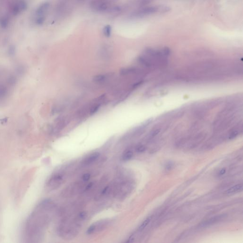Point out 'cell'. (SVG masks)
Returning <instances> with one entry per match:
<instances>
[{
  "instance_id": "6da1fadb",
  "label": "cell",
  "mask_w": 243,
  "mask_h": 243,
  "mask_svg": "<svg viewBox=\"0 0 243 243\" xmlns=\"http://www.w3.org/2000/svg\"><path fill=\"white\" fill-rule=\"evenodd\" d=\"M56 210L55 204L50 199H45L38 205L26 221L25 231L29 242H39L42 239Z\"/></svg>"
},
{
  "instance_id": "7a4b0ae2",
  "label": "cell",
  "mask_w": 243,
  "mask_h": 243,
  "mask_svg": "<svg viewBox=\"0 0 243 243\" xmlns=\"http://www.w3.org/2000/svg\"><path fill=\"white\" fill-rule=\"evenodd\" d=\"M86 217V212L82 211L75 216L65 217L58 226V234L65 240L75 238L79 233Z\"/></svg>"
},
{
  "instance_id": "3957f363",
  "label": "cell",
  "mask_w": 243,
  "mask_h": 243,
  "mask_svg": "<svg viewBox=\"0 0 243 243\" xmlns=\"http://www.w3.org/2000/svg\"><path fill=\"white\" fill-rule=\"evenodd\" d=\"M66 166L54 171L47 180L45 188L48 191H52L61 186L66 180L68 175V168Z\"/></svg>"
},
{
  "instance_id": "277c9868",
  "label": "cell",
  "mask_w": 243,
  "mask_h": 243,
  "mask_svg": "<svg viewBox=\"0 0 243 243\" xmlns=\"http://www.w3.org/2000/svg\"><path fill=\"white\" fill-rule=\"evenodd\" d=\"M132 181L129 180H122L118 183L112 184V195L120 201H123L128 196L134 189Z\"/></svg>"
},
{
  "instance_id": "5b68a950",
  "label": "cell",
  "mask_w": 243,
  "mask_h": 243,
  "mask_svg": "<svg viewBox=\"0 0 243 243\" xmlns=\"http://www.w3.org/2000/svg\"><path fill=\"white\" fill-rule=\"evenodd\" d=\"M90 5L93 10L98 13L112 11L116 8L113 6L112 0H92Z\"/></svg>"
},
{
  "instance_id": "8992f818",
  "label": "cell",
  "mask_w": 243,
  "mask_h": 243,
  "mask_svg": "<svg viewBox=\"0 0 243 243\" xmlns=\"http://www.w3.org/2000/svg\"><path fill=\"white\" fill-rule=\"evenodd\" d=\"M85 181H77L71 183L66 187L61 192V196L64 198H70L77 195L79 193L84 192L86 184Z\"/></svg>"
},
{
  "instance_id": "52a82bcc",
  "label": "cell",
  "mask_w": 243,
  "mask_h": 243,
  "mask_svg": "<svg viewBox=\"0 0 243 243\" xmlns=\"http://www.w3.org/2000/svg\"><path fill=\"white\" fill-rule=\"evenodd\" d=\"M111 222L112 220L108 219L98 220L89 226L86 231V233L88 235H92L100 232L110 225Z\"/></svg>"
},
{
  "instance_id": "ba28073f",
  "label": "cell",
  "mask_w": 243,
  "mask_h": 243,
  "mask_svg": "<svg viewBox=\"0 0 243 243\" xmlns=\"http://www.w3.org/2000/svg\"><path fill=\"white\" fill-rule=\"evenodd\" d=\"M163 8L157 6L144 7H141L140 9L134 12L132 14V17L134 18H141L146 16L150 15L158 12H164Z\"/></svg>"
},
{
  "instance_id": "9c48e42d",
  "label": "cell",
  "mask_w": 243,
  "mask_h": 243,
  "mask_svg": "<svg viewBox=\"0 0 243 243\" xmlns=\"http://www.w3.org/2000/svg\"><path fill=\"white\" fill-rule=\"evenodd\" d=\"M27 7V4L25 0H19L14 3L12 8V13L16 16L24 11Z\"/></svg>"
},
{
  "instance_id": "30bf717a",
  "label": "cell",
  "mask_w": 243,
  "mask_h": 243,
  "mask_svg": "<svg viewBox=\"0 0 243 243\" xmlns=\"http://www.w3.org/2000/svg\"><path fill=\"white\" fill-rule=\"evenodd\" d=\"M99 156L100 153L98 152L91 153L83 159L82 162H81V165L83 166H86L91 164L99 158Z\"/></svg>"
},
{
  "instance_id": "8fae6325",
  "label": "cell",
  "mask_w": 243,
  "mask_h": 243,
  "mask_svg": "<svg viewBox=\"0 0 243 243\" xmlns=\"http://www.w3.org/2000/svg\"><path fill=\"white\" fill-rule=\"evenodd\" d=\"M49 7V4L48 3H44L40 5L36 11L37 17L38 16H45V14L48 11Z\"/></svg>"
},
{
  "instance_id": "7c38bea8",
  "label": "cell",
  "mask_w": 243,
  "mask_h": 243,
  "mask_svg": "<svg viewBox=\"0 0 243 243\" xmlns=\"http://www.w3.org/2000/svg\"><path fill=\"white\" fill-rule=\"evenodd\" d=\"M133 155H134V153L131 150H126L123 153L122 156V159L124 162L129 161L133 158Z\"/></svg>"
},
{
  "instance_id": "4fadbf2b",
  "label": "cell",
  "mask_w": 243,
  "mask_h": 243,
  "mask_svg": "<svg viewBox=\"0 0 243 243\" xmlns=\"http://www.w3.org/2000/svg\"><path fill=\"white\" fill-rule=\"evenodd\" d=\"M243 189V185L242 184H238L237 185L234 186L233 187L230 188L229 189H228L226 191V194H231L233 193H236L238 192L241 191Z\"/></svg>"
},
{
  "instance_id": "5bb4252c",
  "label": "cell",
  "mask_w": 243,
  "mask_h": 243,
  "mask_svg": "<svg viewBox=\"0 0 243 243\" xmlns=\"http://www.w3.org/2000/svg\"><path fill=\"white\" fill-rule=\"evenodd\" d=\"M107 78V77L106 75H97L93 77V81L98 83H101L104 82V81H105Z\"/></svg>"
},
{
  "instance_id": "9a60e30c",
  "label": "cell",
  "mask_w": 243,
  "mask_h": 243,
  "mask_svg": "<svg viewBox=\"0 0 243 243\" xmlns=\"http://www.w3.org/2000/svg\"><path fill=\"white\" fill-rule=\"evenodd\" d=\"M103 34L106 37L109 38L110 37L112 33V27L109 25H107L104 26L103 30Z\"/></svg>"
},
{
  "instance_id": "2e32d148",
  "label": "cell",
  "mask_w": 243,
  "mask_h": 243,
  "mask_svg": "<svg viewBox=\"0 0 243 243\" xmlns=\"http://www.w3.org/2000/svg\"><path fill=\"white\" fill-rule=\"evenodd\" d=\"M151 219H152V217H147L146 220L143 221V222L141 224V225L138 228V231H141L142 230H143L149 224Z\"/></svg>"
},
{
  "instance_id": "e0dca14e",
  "label": "cell",
  "mask_w": 243,
  "mask_h": 243,
  "mask_svg": "<svg viewBox=\"0 0 243 243\" xmlns=\"http://www.w3.org/2000/svg\"><path fill=\"white\" fill-rule=\"evenodd\" d=\"M101 56L104 58H109L110 56L109 48L108 47L104 46L101 50Z\"/></svg>"
},
{
  "instance_id": "ac0fdd59",
  "label": "cell",
  "mask_w": 243,
  "mask_h": 243,
  "mask_svg": "<svg viewBox=\"0 0 243 243\" xmlns=\"http://www.w3.org/2000/svg\"><path fill=\"white\" fill-rule=\"evenodd\" d=\"M8 19L6 17H3L0 19V26L3 29L6 28L8 27Z\"/></svg>"
},
{
  "instance_id": "d6986e66",
  "label": "cell",
  "mask_w": 243,
  "mask_h": 243,
  "mask_svg": "<svg viewBox=\"0 0 243 243\" xmlns=\"http://www.w3.org/2000/svg\"><path fill=\"white\" fill-rule=\"evenodd\" d=\"M222 217H213L212 219H210V220H207L203 224H202V225L203 226H206L207 225H210L211 224L213 223L216 222L217 220H220V219H221Z\"/></svg>"
},
{
  "instance_id": "ffe728a7",
  "label": "cell",
  "mask_w": 243,
  "mask_h": 243,
  "mask_svg": "<svg viewBox=\"0 0 243 243\" xmlns=\"http://www.w3.org/2000/svg\"><path fill=\"white\" fill-rule=\"evenodd\" d=\"M100 107V104H97L95 105H94V106L92 107L90 110V115H93L94 113H95L96 112H97L98 110H99V108Z\"/></svg>"
},
{
  "instance_id": "44dd1931",
  "label": "cell",
  "mask_w": 243,
  "mask_h": 243,
  "mask_svg": "<svg viewBox=\"0 0 243 243\" xmlns=\"http://www.w3.org/2000/svg\"><path fill=\"white\" fill-rule=\"evenodd\" d=\"M45 21V16H38L36 19V23L38 25H41Z\"/></svg>"
},
{
  "instance_id": "7402d4cb",
  "label": "cell",
  "mask_w": 243,
  "mask_h": 243,
  "mask_svg": "<svg viewBox=\"0 0 243 243\" xmlns=\"http://www.w3.org/2000/svg\"><path fill=\"white\" fill-rule=\"evenodd\" d=\"M146 147L143 145H140L137 146L136 148V151L138 153H141V152H143L146 150Z\"/></svg>"
},
{
  "instance_id": "603a6c76",
  "label": "cell",
  "mask_w": 243,
  "mask_h": 243,
  "mask_svg": "<svg viewBox=\"0 0 243 243\" xmlns=\"http://www.w3.org/2000/svg\"><path fill=\"white\" fill-rule=\"evenodd\" d=\"M90 177H91V175L90 174L88 173L84 174V175H83L82 177V180L83 181H85V182H87L90 180Z\"/></svg>"
},
{
  "instance_id": "cb8c5ba5",
  "label": "cell",
  "mask_w": 243,
  "mask_h": 243,
  "mask_svg": "<svg viewBox=\"0 0 243 243\" xmlns=\"http://www.w3.org/2000/svg\"><path fill=\"white\" fill-rule=\"evenodd\" d=\"M8 53L10 56L14 55L15 53V47L13 46H11L9 48V50H8Z\"/></svg>"
},
{
  "instance_id": "d4e9b609",
  "label": "cell",
  "mask_w": 243,
  "mask_h": 243,
  "mask_svg": "<svg viewBox=\"0 0 243 243\" xmlns=\"http://www.w3.org/2000/svg\"><path fill=\"white\" fill-rule=\"evenodd\" d=\"M15 81L16 80L15 79V77H11L9 78V82H8L10 84H11V85H13V84H14L15 83Z\"/></svg>"
},
{
  "instance_id": "484cf974",
  "label": "cell",
  "mask_w": 243,
  "mask_h": 243,
  "mask_svg": "<svg viewBox=\"0 0 243 243\" xmlns=\"http://www.w3.org/2000/svg\"><path fill=\"white\" fill-rule=\"evenodd\" d=\"M17 71L19 74H22L23 73V69L22 67H18L17 68Z\"/></svg>"
},
{
  "instance_id": "4316f807",
  "label": "cell",
  "mask_w": 243,
  "mask_h": 243,
  "mask_svg": "<svg viewBox=\"0 0 243 243\" xmlns=\"http://www.w3.org/2000/svg\"><path fill=\"white\" fill-rule=\"evenodd\" d=\"M226 173V170L225 169H224V168H223L222 170L219 171V175H222L224 174L225 173Z\"/></svg>"
}]
</instances>
